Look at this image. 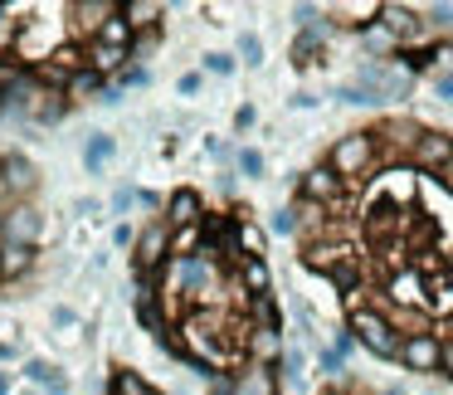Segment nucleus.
<instances>
[{
    "label": "nucleus",
    "mask_w": 453,
    "mask_h": 395,
    "mask_svg": "<svg viewBox=\"0 0 453 395\" xmlns=\"http://www.w3.org/2000/svg\"><path fill=\"white\" fill-rule=\"evenodd\" d=\"M322 35H326V25H317V30L297 35V44H293V59H297V64H312V54H317V44H322Z\"/></svg>",
    "instance_id": "5701e85b"
},
{
    "label": "nucleus",
    "mask_w": 453,
    "mask_h": 395,
    "mask_svg": "<svg viewBox=\"0 0 453 395\" xmlns=\"http://www.w3.org/2000/svg\"><path fill=\"white\" fill-rule=\"evenodd\" d=\"M351 337L371 356H380V361H395V356H400V332H395L380 313H371V307H356L351 313Z\"/></svg>",
    "instance_id": "f257e3e1"
},
{
    "label": "nucleus",
    "mask_w": 453,
    "mask_h": 395,
    "mask_svg": "<svg viewBox=\"0 0 453 395\" xmlns=\"http://www.w3.org/2000/svg\"><path fill=\"white\" fill-rule=\"evenodd\" d=\"M443 176H449V181H453V161H449V171H443Z\"/></svg>",
    "instance_id": "c9c22d12"
},
{
    "label": "nucleus",
    "mask_w": 453,
    "mask_h": 395,
    "mask_svg": "<svg viewBox=\"0 0 453 395\" xmlns=\"http://www.w3.org/2000/svg\"><path fill=\"white\" fill-rule=\"evenodd\" d=\"M326 278H332L336 288H356V264H351V259H342V264L326 268Z\"/></svg>",
    "instance_id": "393cba45"
},
{
    "label": "nucleus",
    "mask_w": 453,
    "mask_h": 395,
    "mask_svg": "<svg viewBox=\"0 0 453 395\" xmlns=\"http://www.w3.org/2000/svg\"><path fill=\"white\" fill-rule=\"evenodd\" d=\"M336 190H342V181H336L332 167H312L303 176V196L307 200H336Z\"/></svg>",
    "instance_id": "9d476101"
},
{
    "label": "nucleus",
    "mask_w": 453,
    "mask_h": 395,
    "mask_svg": "<svg viewBox=\"0 0 453 395\" xmlns=\"http://www.w3.org/2000/svg\"><path fill=\"white\" fill-rule=\"evenodd\" d=\"M180 283H186V293H205L210 283H215V274H210V259L196 254L186 268H180Z\"/></svg>",
    "instance_id": "2eb2a0df"
},
{
    "label": "nucleus",
    "mask_w": 453,
    "mask_h": 395,
    "mask_svg": "<svg viewBox=\"0 0 453 395\" xmlns=\"http://www.w3.org/2000/svg\"><path fill=\"white\" fill-rule=\"evenodd\" d=\"M239 171H244V176H258V171H264V157H258V151H239Z\"/></svg>",
    "instance_id": "cd10ccee"
},
{
    "label": "nucleus",
    "mask_w": 453,
    "mask_h": 395,
    "mask_svg": "<svg viewBox=\"0 0 453 395\" xmlns=\"http://www.w3.org/2000/svg\"><path fill=\"white\" fill-rule=\"evenodd\" d=\"M200 89V74H186V79H180V93H186V98H190V93H196Z\"/></svg>",
    "instance_id": "473e14b6"
},
{
    "label": "nucleus",
    "mask_w": 453,
    "mask_h": 395,
    "mask_svg": "<svg viewBox=\"0 0 453 395\" xmlns=\"http://www.w3.org/2000/svg\"><path fill=\"white\" fill-rule=\"evenodd\" d=\"M171 259V225H147L137 235V274H157L161 264Z\"/></svg>",
    "instance_id": "39448f33"
},
{
    "label": "nucleus",
    "mask_w": 453,
    "mask_h": 395,
    "mask_svg": "<svg viewBox=\"0 0 453 395\" xmlns=\"http://www.w3.org/2000/svg\"><path fill=\"white\" fill-rule=\"evenodd\" d=\"M35 264V249L25 244H0V278H20Z\"/></svg>",
    "instance_id": "4468645a"
},
{
    "label": "nucleus",
    "mask_w": 453,
    "mask_h": 395,
    "mask_svg": "<svg viewBox=\"0 0 453 395\" xmlns=\"http://www.w3.org/2000/svg\"><path fill=\"white\" fill-rule=\"evenodd\" d=\"M371 161H375V137L371 132H351V137H342L332 147V161H326V167L336 171V181H351V176H361Z\"/></svg>",
    "instance_id": "f03ea898"
},
{
    "label": "nucleus",
    "mask_w": 453,
    "mask_h": 395,
    "mask_svg": "<svg viewBox=\"0 0 453 395\" xmlns=\"http://www.w3.org/2000/svg\"><path fill=\"white\" fill-rule=\"evenodd\" d=\"M118 15H122V25H127V30H142V25L157 20V5H147V0H132V5H118Z\"/></svg>",
    "instance_id": "aec40b11"
},
{
    "label": "nucleus",
    "mask_w": 453,
    "mask_h": 395,
    "mask_svg": "<svg viewBox=\"0 0 453 395\" xmlns=\"http://www.w3.org/2000/svg\"><path fill=\"white\" fill-rule=\"evenodd\" d=\"M196 220H200V196L196 190H171V200H166V225H171V235L176 229H196Z\"/></svg>",
    "instance_id": "0eeeda50"
},
{
    "label": "nucleus",
    "mask_w": 453,
    "mask_h": 395,
    "mask_svg": "<svg viewBox=\"0 0 453 395\" xmlns=\"http://www.w3.org/2000/svg\"><path fill=\"white\" fill-rule=\"evenodd\" d=\"M434 89H439V93H443V98H453V74H443V79H439V83H434Z\"/></svg>",
    "instance_id": "72a5a7b5"
},
{
    "label": "nucleus",
    "mask_w": 453,
    "mask_h": 395,
    "mask_svg": "<svg viewBox=\"0 0 453 395\" xmlns=\"http://www.w3.org/2000/svg\"><path fill=\"white\" fill-rule=\"evenodd\" d=\"M239 59H244L249 69L264 64V44H258V35H239Z\"/></svg>",
    "instance_id": "b1692460"
},
{
    "label": "nucleus",
    "mask_w": 453,
    "mask_h": 395,
    "mask_svg": "<svg viewBox=\"0 0 453 395\" xmlns=\"http://www.w3.org/2000/svg\"><path fill=\"white\" fill-rule=\"evenodd\" d=\"M268 283H273V278H268V264L258 254H244V288L254 298H268Z\"/></svg>",
    "instance_id": "dca6fc26"
},
{
    "label": "nucleus",
    "mask_w": 453,
    "mask_h": 395,
    "mask_svg": "<svg viewBox=\"0 0 453 395\" xmlns=\"http://www.w3.org/2000/svg\"><path fill=\"white\" fill-rule=\"evenodd\" d=\"M273 229H278V235H293V229H297V210H278Z\"/></svg>",
    "instance_id": "c85d7f7f"
},
{
    "label": "nucleus",
    "mask_w": 453,
    "mask_h": 395,
    "mask_svg": "<svg viewBox=\"0 0 453 395\" xmlns=\"http://www.w3.org/2000/svg\"><path fill=\"white\" fill-rule=\"evenodd\" d=\"M25 376H30V381H40L50 395H69V385H64V376L54 371L50 361H25Z\"/></svg>",
    "instance_id": "f3484780"
},
{
    "label": "nucleus",
    "mask_w": 453,
    "mask_h": 395,
    "mask_svg": "<svg viewBox=\"0 0 453 395\" xmlns=\"http://www.w3.org/2000/svg\"><path fill=\"white\" fill-rule=\"evenodd\" d=\"M98 83H103V74H93V69H79L69 79V93H98Z\"/></svg>",
    "instance_id": "a878e982"
},
{
    "label": "nucleus",
    "mask_w": 453,
    "mask_h": 395,
    "mask_svg": "<svg viewBox=\"0 0 453 395\" xmlns=\"http://www.w3.org/2000/svg\"><path fill=\"white\" fill-rule=\"evenodd\" d=\"M361 44L375 54V59H390V54H400V40H395L390 30H385L380 20H371V25H361Z\"/></svg>",
    "instance_id": "ddd939ff"
},
{
    "label": "nucleus",
    "mask_w": 453,
    "mask_h": 395,
    "mask_svg": "<svg viewBox=\"0 0 453 395\" xmlns=\"http://www.w3.org/2000/svg\"><path fill=\"white\" fill-rule=\"evenodd\" d=\"M98 40H103V44H112V50H127V44H132V30L122 25V15H118V11H112L108 20H103Z\"/></svg>",
    "instance_id": "6ab92c4d"
},
{
    "label": "nucleus",
    "mask_w": 453,
    "mask_h": 395,
    "mask_svg": "<svg viewBox=\"0 0 453 395\" xmlns=\"http://www.w3.org/2000/svg\"><path fill=\"white\" fill-rule=\"evenodd\" d=\"M127 64V50H112V44H93V74H108Z\"/></svg>",
    "instance_id": "4be33fe9"
},
{
    "label": "nucleus",
    "mask_w": 453,
    "mask_h": 395,
    "mask_svg": "<svg viewBox=\"0 0 453 395\" xmlns=\"http://www.w3.org/2000/svg\"><path fill=\"white\" fill-rule=\"evenodd\" d=\"M375 15H380V25H385V30H390V35H395V40H400V44L419 35V15H414L410 5H380V11H375Z\"/></svg>",
    "instance_id": "6e6552de"
},
{
    "label": "nucleus",
    "mask_w": 453,
    "mask_h": 395,
    "mask_svg": "<svg viewBox=\"0 0 453 395\" xmlns=\"http://www.w3.org/2000/svg\"><path fill=\"white\" fill-rule=\"evenodd\" d=\"M249 352H254V366H268L283 356V337L273 332V327H254L249 332Z\"/></svg>",
    "instance_id": "9b49d317"
},
{
    "label": "nucleus",
    "mask_w": 453,
    "mask_h": 395,
    "mask_svg": "<svg viewBox=\"0 0 453 395\" xmlns=\"http://www.w3.org/2000/svg\"><path fill=\"white\" fill-rule=\"evenodd\" d=\"M5 391H11V376H5V371H0V395H5Z\"/></svg>",
    "instance_id": "f704fd0d"
},
{
    "label": "nucleus",
    "mask_w": 453,
    "mask_h": 395,
    "mask_svg": "<svg viewBox=\"0 0 453 395\" xmlns=\"http://www.w3.org/2000/svg\"><path fill=\"white\" fill-rule=\"evenodd\" d=\"M83 161H88L93 171H103V167L112 161V137H103V132H98V137H88V147H83Z\"/></svg>",
    "instance_id": "412c9836"
},
{
    "label": "nucleus",
    "mask_w": 453,
    "mask_h": 395,
    "mask_svg": "<svg viewBox=\"0 0 453 395\" xmlns=\"http://www.w3.org/2000/svg\"><path fill=\"white\" fill-rule=\"evenodd\" d=\"M439 371H443V376H453V342H443V352H439Z\"/></svg>",
    "instance_id": "2f4dec72"
},
{
    "label": "nucleus",
    "mask_w": 453,
    "mask_h": 395,
    "mask_svg": "<svg viewBox=\"0 0 453 395\" xmlns=\"http://www.w3.org/2000/svg\"><path fill=\"white\" fill-rule=\"evenodd\" d=\"M0 171H5V176H0V186H5V190H30L35 186V167L25 157H15V151H11V157H0Z\"/></svg>",
    "instance_id": "f8f14e48"
},
{
    "label": "nucleus",
    "mask_w": 453,
    "mask_h": 395,
    "mask_svg": "<svg viewBox=\"0 0 453 395\" xmlns=\"http://www.w3.org/2000/svg\"><path fill=\"white\" fill-rule=\"evenodd\" d=\"M429 20L439 25V30H449V25H453V5H429Z\"/></svg>",
    "instance_id": "c756f323"
},
{
    "label": "nucleus",
    "mask_w": 453,
    "mask_h": 395,
    "mask_svg": "<svg viewBox=\"0 0 453 395\" xmlns=\"http://www.w3.org/2000/svg\"><path fill=\"white\" fill-rule=\"evenodd\" d=\"M414 161H419L424 171H449L453 137L449 132H419V137H414Z\"/></svg>",
    "instance_id": "423d86ee"
},
{
    "label": "nucleus",
    "mask_w": 453,
    "mask_h": 395,
    "mask_svg": "<svg viewBox=\"0 0 453 395\" xmlns=\"http://www.w3.org/2000/svg\"><path fill=\"white\" fill-rule=\"evenodd\" d=\"M439 352H443V342L434 332H410V337H400V356H395V361H400L404 371L429 376V371H439Z\"/></svg>",
    "instance_id": "7ed1b4c3"
},
{
    "label": "nucleus",
    "mask_w": 453,
    "mask_h": 395,
    "mask_svg": "<svg viewBox=\"0 0 453 395\" xmlns=\"http://www.w3.org/2000/svg\"><path fill=\"white\" fill-rule=\"evenodd\" d=\"M112 395H157L142 371H112Z\"/></svg>",
    "instance_id": "a211bd4d"
},
{
    "label": "nucleus",
    "mask_w": 453,
    "mask_h": 395,
    "mask_svg": "<svg viewBox=\"0 0 453 395\" xmlns=\"http://www.w3.org/2000/svg\"><path fill=\"white\" fill-rule=\"evenodd\" d=\"M137 317L151 327V332H166V317H161V307H157V303H147V298L137 303Z\"/></svg>",
    "instance_id": "bb28decb"
},
{
    "label": "nucleus",
    "mask_w": 453,
    "mask_h": 395,
    "mask_svg": "<svg viewBox=\"0 0 453 395\" xmlns=\"http://www.w3.org/2000/svg\"><path fill=\"white\" fill-rule=\"evenodd\" d=\"M229 395H278L273 366H249V371H239V381L229 385Z\"/></svg>",
    "instance_id": "1a4fd4ad"
},
{
    "label": "nucleus",
    "mask_w": 453,
    "mask_h": 395,
    "mask_svg": "<svg viewBox=\"0 0 453 395\" xmlns=\"http://www.w3.org/2000/svg\"><path fill=\"white\" fill-rule=\"evenodd\" d=\"M326 395H342V391H326Z\"/></svg>",
    "instance_id": "e433bc0d"
},
{
    "label": "nucleus",
    "mask_w": 453,
    "mask_h": 395,
    "mask_svg": "<svg viewBox=\"0 0 453 395\" xmlns=\"http://www.w3.org/2000/svg\"><path fill=\"white\" fill-rule=\"evenodd\" d=\"M205 69H210V74H229V69H234V59H229V54H210Z\"/></svg>",
    "instance_id": "7c9ffc66"
},
{
    "label": "nucleus",
    "mask_w": 453,
    "mask_h": 395,
    "mask_svg": "<svg viewBox=\"0 0 453 395\" xmlns=\"http://www.w3.org/2000/svg\"><path fill=\"white\" fill-rule=\"evenodd\" d=\"M40 235H44L40 210L15 205V210H5V215H0V244H25V249H35V244H40Z\"/></svg>",
    "instance_id": "20e7f679"
}]
</instances>
